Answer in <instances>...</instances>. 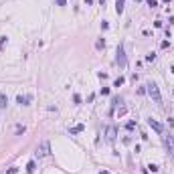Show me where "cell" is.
Returning <instances> with one entry per match:
<instances>
[{"instance_id":"obj_1","label":"cell","mask_w":174,"mask_h":174,"mask_svg":"<svg viewBox=\"0 0 174 174\" xmlns=\"http://www.w3.org/2000/svg\"><path fill=\"white\" fill-rule=\"evenodd\" d=\"M146 87H148V95H150L152 99H154L156 103H160V101H162V95H160V89H158V85H156V83H148Z\"/></svg>"},{"instance_id":"obj_2","label":"cell","mask_w":174,"mask_h":174,"mask_svg":"<svg viewBox=\"0 0 174 174\" xmlns=\"http://www.w3.org/2000/svg\"><path fill=\"white\" fill-rule=\"evenodd\" d=\"M116 55H118V57H116L118 65H120L122 69H126V67H128V57H126V51H124V47H122V45L118 47V53H116Z\"/></svg>"},{"instance_id":"obj_3","label":"cell","mask_w":174,"mask_h":174,"mask_svg":"<svg viewBox=\"0 0 174 174\" xmlns=\"http://www.w3.org/2000/svg\"><path fill=\"white\" fill-rule=\"evenodd\" d=\"M49 152H51V146H49V142H47V140H43V142L37 146V156H39V158L49 156Z\"/></svg>"},{"instance_id":"obj_4","label":"cell","mask_w":174,"mask_h":174,"mask_svg":"<svg viewBox=\"0 0 174 174\" xmlns=\"http://www.w3.org/2000/svg\"><path fill=\"white\" fill-rule=\"evenodd\" d=\"M148 126L154 130L156 134H164V126H162L160 122H156V120H152V118H150V120H148Z\"/></svg>"},{"instance_id":"obj_5","label":"cell","mask_w":174,"mask_h":174,"mask_svg":"<svg viewBox=\"0 0 174 174\" xmlns=\"http://www.w3.org/2000/svg\"><path fill=\"white\" fill-rule=\"evenodd\" d=\"M116 136H118V128H116V126H110V128L105 130V140H107V142H114Z\"/></svg>"},{"instance_id":"obj_6","label":"cell","mask_w":174,"mask_h":174,"mask_svg":"<svg viewBox=\"0 0 174 174\" xmlns=\"http://www.w3.org/2000/svg\"><path fill=\"white\" fill-rule=\"evenodd\" d=\"M31 99H33L31 95H18V97H16V101H18L20 105H29V101H31Z\"/></svg>"},{"instance_id":"obj_7","label":"cell","mask_w":174,"mask_h":174,"mask_svg":"<svg viewBox=\"0 0 174 174\" xmlns=\"http://www.w3.org/2000/svg\"><path fill=\"white\" fill-rule=\"evenodd\" d=\"M124 2H126V0H116V12H118V14L124 12Z\"/></svg>"},{"instance_id":"obj_8","label":"cell","mask_w":174,"mask_h":174,"mask_svg":"<svg viewBox=\"0 0 174 174\" xmlns=\"http://www.w3.org/2000/svg\"><path fill=\"white\" fill-rule=\"evenodd\" d=\"M69 132H71V136H73V134H79V132H83V124H79V126H75V128H71V130H69Z\"/></svg>"},{"instance_id":"obj_9","label":"cell","mask_w":174,"mask_h":174,"mask_svg":"<svg viewBox=\"0 0 174 174\" xmlns=\"http://www.w3.org/2000/svg\"><path fill=\"white\" fill-rule=\"evenodd\" d=\"M35 168H37V164H35V160H31V162L27 164V172H29V174H33V172H35Z\"/></svg>"},{"instance_id":"obj_10","label":"cell","mask_w":174,"mask_h":174,"mask_svg":"<svg viewBox=\"0 0 174 174\" xmlns=\"http://www.w3.org/2000/svg\"><path fill=\"white\" fill-rule=\"evenodd\" d=\"M166 148L170 150V154H174V152H172V150H174V144H172V140H170V136L166 138Z\"/></svg>"},{"instance_id":"obj_11","label":"cell","mask_w":174,"mask_h":174,"mask_svg":"<svg viewBox=\"0 0 174 174\" xmlns=\"http://www.w3.org/2000/svg\"><path fill=\"white\" fill-rule=\"evenodd\" d=\"M6 103H8V97L6 95H0V107H6Z\"/></svg>"},{"instance_id":"obj_12","label":"cell","mask_w":174,"mask_h":174,"mask_svg":"<svg viewBox=\"0 0 174 174\" xmlns=\"http://www.w3.org/2000/svg\"><path fill=\"white\" fill-rule=\"evenodd\" d=\"M103 47H105V41H103V39H99V41L95 43V49H103Z\"/></svg>"},{"instance_id":"obj_13","label":"cell","mask_w":174,"mask_h":174,"mask_svg":"<svg viewBox=\"0 0 174 174\" xmlns=\"http://www.w3.org/2000/svg\"><path fill=\"white\" fill-rule=\"evenodd\" d=\"M120 85H124V77H118V79L114 81V87H120Z\"/></svg>"},{"instance_id":"obj_14","label":"cell","mask_w":174,"mask_h":174,"mask_svg":"<svg viewBox=\"0 0 174 174\" xmlns=\"http://www.w3.org/2000/svg\"><path fill=\"white\" fill-rule=\"evenodd\" d=\"M126 128H128V130H130V132H132V130H134V128H136V122H128V126H126Z\"/></svg>"},{"instance_id":"obj_15","label":"cell","mask_w":174,"mask_h":174,"mask_svg":"<svg viewBox=\"0 0 174 174\" xmlns=\"http://www.w3.org/2000/svg\"><path fill=\"white\" fill-rule=\"evenodd\" d=\"M146 2H148V6H152V8H154V6H158V2H156V0H146Z\"/></svg>"},{"instance_id":"obj_16","label":"cell","mask_w":174,"mask_h":174,"mask_svg":"<svg viewBox=\"0 0 174 174\" xmlns=\"http://www.w3.org/2000/svg\"><path fill=\"white\" fill-rule=\"evenodd\" d=\"M101 29L107 31V29H110V23H107V20H103V23H101Z\"/></svg>"},{"instance_id":"obj_17","label":"cell","mask_w":174,"mask_h":174,"mask_svg":"<svg viewBox=\"0 0 174 174\" xmlns=\"http://www.w3.org/2000/svg\"><path fill=\"white\" fill-rule=\"evenodd\" d=\"M25 132V126H16V134H23Z\"/></svg>"},{"instance_id":"obj_18","label":"cell","mask_w":174,"mask_h":174,"mask_svg":"<svg viewBox=\"0 0 174 174\" xmlns=\"http://www.w3.org/2000/svg\"><path fill=\"white\" fill-rule=\"evenodd\" d=\"M55 2H57V6H65V4H67V0H55Z\"/></svg>"},{"instance_id":"obj_19","label":"cell","mask_w":174,"mask_h":174,"mask_svg":"<svg viewBox=\"0 0 174 174\" xmlns=\"http://www.w3.org/2000/svg\"><path fill=\"white\" fill-rule=\"evenodd\" d=\"M148 168H150V170H152V172H158V166H156V164H150V166H148Z\"/></svg>"},{"instance_id":"obj_20","label":"cell","mask_w":174,"mask_h":174,"mask_svg":"<svg viewBox=\"0 0 174 174\" xmlns=\"http://www.w3.org/2000/svg\"><path fill=\"white\" fill-rule=\"evenodd\" d=\"M73 101L75 103H81V95H73Z\"/></svg>"},{"instance_id":"obj_21","label":"cell","mask_w":174,"mask_h":174,"mask_svg":"<svg viewBox=\"0 0 174 174\" xmlns=\"http://www.w3.org/2000/svg\"><path fill=\"white\" fill-rule=\"evenodd\" d=\"M8 174H16V168H10V170H8Z\"/></svg>"},{"instance_id":"obj_22","label":"cell","mask_w":174,"mask_h":174,"mask_svg":"<svg viewBox=\"0 0 174 174\" xmlns=\"http://www.w3.org/2000/svg\"><path fill=\"white\" fill-rule=\"evenodd\" d=\"M95 2V0H85V4H93Z\"/></svg>"},{"instance_id":"obj_23","label":"cell","mask_w":174,"mask_h":174,"mask_svg":"<svg viewBox=\"0 0 174 174\" xmlns=\"http://www.w3.org/2000/svg\"><path fill=\"white\" fill-rule=\"evenodd\" d=\"M99 174H112V172H107V170H101V172H99Z\"/></svg>"},{"instance_id":"obj_24","label":"cell","mask_w":174,"mask_h":174,"mask_svg":"<svg viewBox=\"0 0 174 174\" xmlns=\"http://www.w3.org/2000/svg\"><path fill=\"white\" fill-rule=\"evenodd\" d=\"M99 2H101V4H105V0H99Z\"/></svg>"},{"instance_id":"obj_25","label":"cell","mask_w":174,"mask_h":174,"mask_svg":"<svg viewBox=\"0 0 174 174\" xmlns=\"http://www.w3.org/2000/svg\"><path fill=\"white\" fill-rule=\"evenodd\" d=\"M134 2H142V0H134Z\"/></svg>"},{"instance_id":"obj_26","label":"cell","mask_w":174,"mask_h":174,"mask_svg":"<svg viewBox=\"0 0 174 174\" xmlns=\"http://www.w3.org/2000/svg\"><path fill=\"white\" fill-rule=\"evenodd\" d=\"M164 2H166V4H168V2H170V0H164Z\"/></svg>"}]
</instances>
